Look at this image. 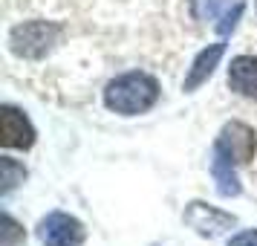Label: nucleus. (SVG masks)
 Listing matches in <instances>:
<instances>
[{"label":"nucleus","instance_id":"nucleus-7","mask_svg":"<svg viewBox=\"0 0 257 246\" xmlns=\"http://www.w3.org/2000/svg\"><path fill=\"white\" fill-rule=\"evenodd\" d=\"M222 55H225V41H217V44H211V47L202 49L197 58H194L191 70H188L185 81H182V90H185V93L199 90V87L214 75V70H217V64H220Z\"/></svg>","mask_w":257,"mask_h":246},{"label":"nucleus","instance_id":"nucleus-2","mask_svg":"<svg viewBox=\"0 0 257 246\" xmlns=\"http://www.w3.org/2000/svg\"><path fill=\"white\" fill-rule=\"evenodd\" d=\"M156 102H159V81L151 72H121L104 87V107L118 116H142Z\"/></svg>","mask_w":257,"mask_h":246},{"label":"nucleus","instance_id":"nucleus-14","mask_svg":"<svg viewBox=\"0 0 257 246\" xmlns=\"http://www.w3.org/2000/svg\"><path fill=\"white\" fill-rule=\"evenodd\" d=\"M254 9H257V0H254Z\"/></svg>","mask_w":257,"mask_h":246},{"label":"nucleus","instance_id":"nucleus-6","mask_svg":"<svg viewBox=\"0 0 257 246\" xmlns=\"http://www.w3.org/2000/svg\"><path fill=\"white\" fill-rule=\"evenodd\" d=\"M182 217H185L188 226L197 234H202V237H217V234H222L225 229H231L234 223H237L234 214L217 209V206H208V203H199V200L188 203Z\"/></svg>","mask_w":257,"mask_h":246},{"label":"nucleus","instance_id":"nucleus-8","mask_svg":"<svg viewBox=\"0 0 257 246\" xmlns=\"http://www.w3.org/2000/svg\"><path fill=\"white\" fill-rule=\"evenodd\" d=\"M228 87L243 99L257 102V55H237L228 64Z\"/></svg>","mask_w":257,"mask_h":246},{"label":"nucleus","instance_id":"nucleus-12","mask_svg":"<svg viewBox=\"0 0 257 246\" xmlns=\"http://www.w3.org/2000/svg\"><path fill=\"white\" fill-rule=\"evenodd\" d=\"M243 9H245V3H234V9H228V12L222 15V21H220V24H214V26H217V32H220L222 38L228 35V32H234L237 21L243 18Z\"/></svg>","mask_w":257,"mask_h":246},{"label":"nucleus","instance_id":"nucleus-5","mask_svg":"<svg viewBox=\"0 0 257 246\" xmlns=\"http://www.w3.org/2000/svg\"><path fill=\"white\" fill-rule=\"evenodd\" d=\"M35 128L26 119L24 110L12 105L0 107V145L3 148H15V151H29L35 145Z\"/></svg>","mask_w":257,"mask_h":246},{"label":"nucleus","instance_id":"nucleus-11","mask_svg":"<svg viewBox=\"0 0 257 246\" xmlns=\"http://www.w3.org/2000/svg\"><path fill=\"white\" fill-rule=\"evenodd\" d=\"M3 223H6V229H3V246H18L26 240V232L21 229V223L15 220L12 214H3Z\"/></svg>","mask_w":257,"mask_h":246},{"label":"nucleus","instance_id":"nucleus-13","mask_svg":"<svg viewBox=\"0 0 257 246\" xmlns=\"http://www.w3.org/2000/svg\"><path fill=\"white\" fill-rule=\"evenodd\" d=\"M228 246H257V229H243V232L231 234Z\"/></svg>","mask_w":257,"mask_h":246},{"label":"nucleus","instance_id":"nucleus-4","mask_svg":"<svg viewBox=\"0 0 257 246\" xmlns=\"http://www.w3.org/2000/svg\"><path fill=\"white\" fill-rule=\"evenodd\" d=\"M38 237L44 246H81L87 240V229L78 217L67 211H49L38 223Z\"/></svg>","mask_w":257,"mask_h":246},{"label":"nucleus","instance_id":"nucleus-3","mask_svg":"<svg viewBox=\"0 0 257 246\" xmlns=\"http://www.w3.org/2000/svg\"><path fill=\"white\" fill-rule=\"evenodd\" d=\"M61 35H64V26L61 24H52V21H24V24L12 26L9 49L18 58L41 61L58 47Z\"/></svg>","mask_w":257,"mask_h":246},{"label":"nucleus","instance_id":"nucleus-9","mask_svg":"<svg viewBox=\"0 0 257 246\" xmlns=\"http://www.w3.org/2000/svg\"><path fill=\"white\" fill-rule=\"evenodd\" d=\"M228 6H231V0H191V15L202 21V24H214L217 18L228 12Z\"/></svg>","mask_w":257,"mask_h":246},{"label":"nucleus","instance_id":"nucleus-10","mask_svg":"<svg viewBox=\"0 0 257 246\" xmlns=\"http://www.w3.org/2000/svg\"><path fill=\"white\" fill-rule=\"evenodd\" d=\"M26 177V168L18 159H9V156H3L0 159V183H3V194H9L18 183H24Z\"/></svg>","mask_w":257,"mask_h":246},{"label":"nucleus","instance_id":"nucleus-1","mask_svg":"<svg viewBox=\"0 0 257 246\" xmlns=\"http://www.w3.org/2000/svg\"><path fill=\"white\" fill-rule=\"evenodd\" d=\"M257 153V133L245 122H225L214 139L211 151V177L222 197H237L243 188L237 180V165H248Z\"/></svg>","mask_w":257,"mask_h":246}]
</instances>
